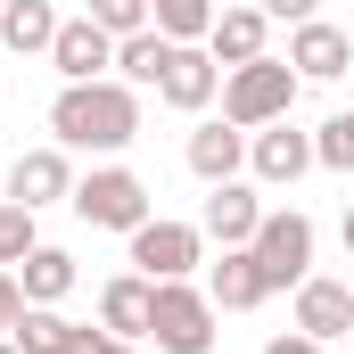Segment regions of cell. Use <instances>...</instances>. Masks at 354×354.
I'll return each mask as SVG.
<instances>
[{"label": "cell", "instance_id": "cell-1", "mask_svg": "<svg viewBox=\"0 0 354 354\" xmlns=\"http://www.w3.org/2000/svg\"><path fill=\"white\" fill-rule=\"evenodd\" d=\"M50 132L58 149H91V157H115L140 140V91L124 75H99V83H66L50 99Z\"/></svg>", "mask_w": 354, "mask_h": 354}, {"label": "cell", "instance_id": "cell-2", "mask_svg": "<svg viewBox=\"0 0 354 354\" xmlns=\"http://www.w3.org/2000/svg\"><path fill=\"white\" fill-rule=\"evenodd\" d=\"M297 91H305V75L264 50V58H248V66L223 75V115H231L239 132H264V124H280V115L297 107Z\"/></svg>", "mask_w": 354, "mask_h": 354}, {"label": "cell", "instance_id": "cell-3", "mask_svg": "<svg viewBox=\"0 0 354 354\" xmlns=\"http://www.w3.org/2000/svg\"><path fill=\"white\" fill-rule=\"evenodd\" d=\"M66 206L83 214L91 231H124V239H132V231L149 223V181L132 174V165H91V174L75 181Z\"/></svg>", "mask_w": 354, "mask_h": 354}, {"label": "cell", "instance_id": "cell-4", "mask_svg": "<svg viewBox=\"0 0 354 354\" xmlns=\"http://www.w3.org/2000/svg\"><path fill=\"white\" fill-rule=\"evenodd\" d=\"M149 338H157V354H214V297L189 280H157Z\"/></svg>", "mask_w": 354, "mask_h": 354}, {"label": "cell", "instance_id": "cell-5", "mask_svg": "<svg viewBox=\"0 0 354 354\" xmlns=\"http://www.w3.org/2000/svg\"><path fill=\"white\" fill-rule=\"evenodd\" d=\"M256 264H264L272 288H297L305 272H313V214H297V206H264V223H256Z\"/></svg>", "mask_w": 354, "mask_h": 354}, {"label": "cell", "instance_id": "cell-6", "mask_svg": "<svg viewBox=\"0 0 354 354\" xmlns=\"http://www.w3.org/2000/svg\"><path fill=\"white\" fill-rule=\"evenodd\" d=\"M198 264H206V231H198V223L149 214V223L132 231V272H149V280H189Z\"/></svg>", "mask_w": 354, "mask_h": 354}, {"label": "cell", "instance_id": "cell-7", "mask_svg": "<svg viewBox=\"0 0 354 354\" xmlns=\"http://www.w3.org/2000/svg\"><path fill=\"white\" fill-rule=\"evenodd\" d=\"M313 165H322V157H313V132H297L288 115L264 124V132H248V174L264 181V189H297Z\"/></svg>", "mask_w": 354, "mask_h": 354}, {"label": "cell", "instance_id": "cell-8", "mask_svg": "<svg viewBox=\"0 0 354 354\" xmlns=\"http://www.w3.org/2000/svg\"><path fill=\"white\" fill-rule=\"evenodd\" d=\"M214 91H223L214 50H206V41H174V58H165V75H157V99L181 107V115H198V107H214Z\"/></svg>", "mask_w": 354, "mask_h": 354}, {"label": "cell", "instance_id": "cell-9", "mask_svg": "<svg viewBox=\"0 0 354 354\" xmlns=\"http://www.w3.org/2000/svg\"><path fill=\"white\" fill-rule=\"evenodd\" d=\"M288 66H297L305 83H338V75L354 66V33L330 25V17H305V25L288 33Z\"/></svg>", "mask_w": 354, "mask_h": 354}, {"label": "cell", "instance_id": "cell-10", "mask_svg": "<svg viewBox=\"0 0 354 354\" xmlns=\"http://www.w3.org/2000/svg\"><path fill=\"white\" fill-rule=\"evenodd\" d=\"M50 66H58L66 83H99V75H115V33L91 25V17H66L58 41H50Z\"/></svg>", "mask_w": 354, "mask_h": 354}, {"label": "cell", "instance_id": "cell-11", "mask_svg": "<svg viewBox=\"0 0 354 354\" xmlns=\"http://www.w3.org/2000/svg\"><path fill=\"white\" fill-rule=\"evenodd\" d=\"M256 223H264V198H256V181H214V189H206V214H198V231H206L214 248H248V239H256Z\"/></svg>", "mask_w": 354, "mask_h": 354}, {"label": "cell", "instance_id": "cell-12", "mask_svg": "<svg viewBox=\"0 0 354 354\" xmlns=\"http://www.w3.org/2000/svg\"><path fill=\"white\" fill-rule=\"evenodd\" d=\"M297 330L305 338H354V288L346 280H322V272H305L297 280Z\"/></svg>", "mask_w": 354, "mask_h": 354}, {"label": "cell", "instance_id": "cell-13", "mask_svg": "<svg viewBox=\"0 0 354 354\" xmlns=\"http://www.w3.org/2000/svg\"><path fill=\"white\" fill-rule=\"evenodd\" d=\"M8 198L33 206V214L58 206V198H75V165H66V149H58V140H50V149H25V157L8 165Z\"/></svg>", "mask_w": 354, "mask_h": 354}, {"label": "cell", "instance_id": "cell-14", "mask_svg": "<svg viewBox=\"0 0 354 354\" xmlns=\"http://www.w3.org/2000/svg\"><path fill=\"white\" fill-rule=\"evenodd\" d=\"M206 297H214V313H256L272 297L264 264H256V248H223L214 264H206Z\"/></svg>", "mask_w": 354, "mask_h": 354}, {"label": "cell", "instance_id": "cell-15", "mask_svg": "<svg viewBox=\"0 0 354 354\" xmlns=\"http://www.w3.org/2000/svg\"><path fill=\"white\" fill-rule=\"evenodd\" d=\"M181 157H189V174L206 181V189H214V181H239V174H248V132H239L231 115H214V124H198V132H189V149H181Z\"/></svg>", "mask_w": 354, "mask_h": 354}, {"label": "cell", "instance_id": "cell-16", "mask_svg": "<svg viewBox=\"0 0 354 354\" xmlns=\"http://www.w3.org/2000/svg\"><path fill=\"white\" fill-rule=\"evenodd\" d=\"M206 50H214V66H223V75H231V66H248V58H264V50H272V17H264V8H214Z\"/></svg>", "mask_w": 354, "mask_h": 354}, {"label": "cell", "instance_id": "cell-17", "mask_svg": "<svg viewBox=\"0 0 354 354\" xmlns=\"http://www.w3.org/2000/svg\"><path fill=\"white\" fill-rule=\"evenodd\" d=\"M149 305H157V280H149V272H115V280L99 288V330L149 338Z\"/></svg>", "mask_w": 354, "mask_h": 354}, {"label": "cell", "instance_id": "cell-18", "mask_svg": "<svg viewBox=\"0 0 354 354\" xmlns=\"http://www.w3.org/2000/svg\"><path fill=\"white\" fill-rule=\"evenodd\" d=\"M58 25H66V17H58L50 0H8V8H0V41H8L17 58H50Z\"/></svg>", "mask_w": 354, "mask_h": 354}, {"label": "cell", "instance_id": "cell-19", "mask_svg": "<svg viewBox=\"0 0 354 354\" xmlns=\"http://www.w3.org/2000/svg\"><path fill=\"white\" fill-rule=\"evenodd\" d=\"M17 288H25V305H58V297L75 288V256H66V248H33V256L17 264Z\"/></svg>", "mask_w": 354, "mask_h": 354}, {"label": "cell", "instance_id": "cell-20", "mask_svg": "<svg viewBox=\"0 0 354 354\" xmlns=\"http://www.w3.org/2000/svg\"><path fill=\"white\" fill-rule=\"evenodd\" d=\"M165 58H174V41H165L157 25H149V33H124V41H115V75H124L132 91H157Z\"/></svg>", "mask_w": 354, "mask_h": 354}, {"label": "cell", "instance_id": "cell-21", "mask_svg": "<svg viewBox=\"0 0 354 354\" xmlns=\"http://www.w3.org/2000/svg\"><path fill=\"white\" fill-rule=\"evenodd\" d=\"M8 338H17V354H66V338H75V322H66L58 305H25Z\"/></svg>", "mask_w": 354, "mask_h": 354}, {"label": "cell", "instance_id": "cell-22", "mask_svg": "<svg viewBox=\"0 0 354 354\" xmlns=\"http://www.w3.org/2000/svg\"><path fill=\"white\" fill-rule=\"evenodd\" d=\"M149 25L165 41H206L214 33V0H149Z\"/></svg>", "mask_w": 354, "mask_h": 354}, {"label": "cell", "instance_id": "cell-23", "mask_svg": "<svg viewBox=\"0 0 354 354\" xmlns=\"http://www.w3.org/2000/svg\"><path fill=\"white\" fill-rule=\"evenodd\" d=\"M33 248H41V239H33V206H17V198H8V206H0V264L17 272Z\"/></svg>", "mask_w": 354, "mask_h": 354}, {"label": "cell", "instance_id": "cell-24", "mask_svg": "<svg viewBox=\"0 0 354 354\" xmlns=\"http://www.w3.org/2000/svg\"><path fill=\"white\" fill-rule=\"evenodd\" d=\"M313 157H322L330 174H354V107H346V115H330V124L313 132Z\"/></svg>", "mask_w": 354, "mask_h": 354}, {"label": "cell", "instance_id": "cell-25", "mask_svg": "<svg viewBox=\"0 0 354 354\" xmlns=\"http://www.w3.org/2000/svg\"><path fill=\"white\" fill-rule=\"evenodd\" d=\"M83 17H91V25H107L115 41H124V33H149V0H91Z\"/></svg>", "mask_w": 354, "mask_h": 354}, {"label": "cell", "instance_id": "cell-26", "mask_svg": "<svg viewBox=\"0 0 354 354\" xmlns=\"http://www.w3.org/2000/svg\"><path fill=\"white\" fill-rule=\"evenodd\" d=\"M66 354H140V338H115V330H91V322H75Z\"/></svg>", "mask_w": 354, "mask_h": 354}, {"label": "cell", "instance_id": "cell-27", "mask_svg": "<svg viewBox=\"0 0 354 354\" xmlns=\"http://www.w3.org/2000/svg\"><path fill=\"white\" fill-rule=\"evenodd\" d=\"M17 313H25V288H17V272L0 264V330H17Z\"/></svg>", "mask_w": 354, "mask_h": 354}, {"label": "cell", "instance_id": "cell-28", "mask_svg": "<svg viewBox=\"0 0 354 354\" xmlns=\"http://www.w3.org/2000/svg\"><path fill=\"white\" fill-rule=\"evenodd\" d=\"M264 17H280V25H305V17H322V0H256Z\"/></svg>", "mask_w": 354, "mask_h": 354}, {"label": "cell", "instance_id": "cell-29", "mask_svg": "<svg viewBox=\"0 0 354 354\" xmlns=\"http://www.w3.org/2000/svg\"><path fill=\"white\" fill-rule=\"evenodd\" d=\"M264 354H330V346H322V338H305V330H288V338H272Z\"/></svg>", "mask_w": 354, "mask_h": 354}, {"label": "cell", "instance_id": "cell-30", "mask_svg": "<svg viewBox=\"0 0 354 354\" xmlns=\"http://www.w3.org/2000/svg\"><path fill=\"white\" fill-rule=\"evenodd\" d=\"M346 256H354V206H346Z\"/></svg>", "mask_w": 354, "mask_h": 354}, {"label": "cell", "instance_id": "cell-31", "mask_svg": "<svg viewBox=\"0 0 354 354\" xmlns=\"http://www.w3.org/2000/svg\"><path fill=\"white\" fill-rule=\"evenodd\" d=\"M0 354H17V338H0Z\"/></svg>", "mask_w": 354, "mask_h": 354}, {"label": "cell", "instance_id": "cell-32", "mask_svg": "<svg viewBox=\"0 0 354 354\" xmlns=\"http://www.w3.org/2000/svg\"><path fill=\"white\" fill-rule=\"evenodd\" d=\"M0 8H8V0H0Z\"/></svg>", "mask_w": 354, "mask_h": 354}]
</instances>
